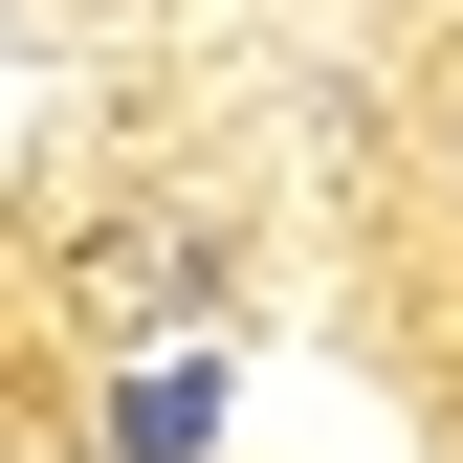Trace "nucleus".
Instances as JSON below:
<instances>
[{"instance_id":"obj_1","label":"nucleus","mask_w":463,"mask_h":463,"mask_svg":"<svg viewBox=\"0 0 463 463\" xmlns=\"http://www.w3.org/2000/svg\"><path fill=\"white\" fill-rule=\"evenodd\" d=\"M199 420H221V375L177 354V375H133V397H110V441H133V463H199Z\"/></svg>"}]
</instances>
